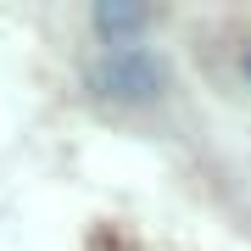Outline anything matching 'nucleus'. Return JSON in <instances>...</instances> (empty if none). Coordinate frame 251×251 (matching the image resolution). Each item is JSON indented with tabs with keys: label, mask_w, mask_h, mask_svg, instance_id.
I'll list each match as a JSON object with an SVG mask.
<instances>
[{
	"label": "nucleus",
	"mask_w": 251,
	"mask_h": 251,
	"mask_svg": "<svg viewBox=\"0 0 251 251\" xmlns=\"http://www.w3.org/2000/svg\"><path fill=\"white\" fill-rule=\"evenodd\" d=\"M90 23H95L100 45H112V50H134V39L145 34V23H151V11L134 6V0H100Z\"/></svg>",
	"instance_id": "obj_2"
},
{
	"label": "nucleus",
	"mask_w": 251,
	"mask_h": 251,
	"mask_svg": "<svg viewBox=\"0 0 251 251\" xmlns=\"http://www.w3.org/2000/svg\"><path fill=\"white\" fill-rule=\"evenodd\" d=\"M84 78H90V90L100 100H123V106H145V100H156L162 90H168L162 62L151 50H140V45L134 50H106Z\"/></svg>",
	"instance_id": "obj_1"
},
{
	"label": "nucleus",
	"mask_w": 251,
	"mask_h": 251,
	"mask_svg": "<svg viewBox=\"0 0 251 251\" xmlns=\"http://www.w3.org/2000/svg\"><path fill=\"white\" fill-rule=\"evenodd\" d=\"M246 78H251V50H246Z\"/></svg>",
	"instance_id": "obj_3"
}]
</instances>
